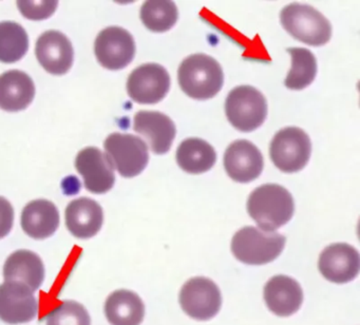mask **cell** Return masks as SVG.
<instances>
[{"label": "cell", "mask_w": 360, "mask_h": 325, "mask_svg": "<svg viewBox=\"0 0 360 325\" xmlns=\"http://www.w3.org/2000/svg\"><path fill=\"white\" fill-rule=\"evenodd\" d=\"M35 96L32 78L20 70H11L0 75V108L8 112L26 109Z\"/></svg>", "instance_id": "19"}, {"label": "cell", "mask_w": 360, "mask_h": 325, "mask_svg": "<svg viewBox=\"0 0 360 325\" xmlns=\"http://www.w3.org/2000/svg\"><path fill=\"white\" fill-rule=\"evenodd\" d=\"M264 300L271 312L279 317H288L298 312L302 304L300 285L286 276H275L264 287Z\"/></svg>", "instance_id": "18"}, {"label": "cell", "mask_w": 360, "mask_h": 325, "mask_svg": "<svg viewBox=\"0 0 360 325\" xmlns=\"http://www.w3.org/2000/svg\"><path fill=\"white\" fill-rule=\"evenodd\" d=\"M33 293L22 283L0 285V320L11 325L32 321L39 314V301Z\"/></svg>", "instance_id": "11"}, {"label": "cell", "mask_w": 360, "mask_h": 325, "mask_svg": "<svg viewBox=\"0 0 360 325\" xmlns=\"http://www.w3.org/2000/svg\"><path fill=\"white\" fill-rule=\"evenodd\" d=\"M104 215L101 205L88 198H79L69 203L66 208V226L77 238H92L103 226Z\"/></svg>", "instance_id": "17"}, {"label": "cell", "mask_w": 360, "mask_h": 325, "mask_svg": "<svg viewBox=\"0 0 360 325\" xmlns=\"http://www.w3.org/2000/svg\"><path fill=\"white\" fill-rule=\"evenodd\" d=\"M178 17L176 4L168 0H149L141 8V19L151 32L168 31L176 25Z\"/></svg>", "instance_id": "26"}, {"label": "cell", "mask_w": 360, "mask_h": 325, "mask_svg": "<svg viewBox=\"0 0 360 325\" xmlns=\"http://www.w3.org/2000/svg\"><path fill=\"white\" fill-rule=\"evenodd\" d=\"M35 55L41 67L54 75H63L72 67L75 51L69 38L62 32L50 30L39 36Z\"/></svg>", "instance_id": "14"}, {"label": "cell", "mask_w": 360, "mask_h": 325, "mask_svg": "<svg viewBox=\"0 0 360 325\" xmlns=\"http://www.w3.org/2000/svg\"><path fill=\"white\" fill-rule=\"evenodd\" d=\"M248 212L264 231H274L290 221L294 198L288 189L277 184H264L248 196Z\"/></svg>", "instance_id": "1"}, {"label": "cell", "mask_w": 360, "mask_h": 325, "mask_svg": "<svg viewBox=\"0 0 360 325\" xmlns=\"http://www.w3.org/2000/svg\"><path fill=\"white\" fill-rule=\"evenodd\" d=\"M224 168L231 179L238 183H250L258 179L264 166L260 150L246 139H238L227 147Z\"/></svg>", "instance_id": "13"}, {"label": "cell", "mask_w": 360, "mask_h": 325, "mask_svg": "<svg viewBox=\"0 0 360 325\" xmlns=\"http://www.w3.org/2000/svg\"><path fill=\"white\" fill-rule=\"evenodd\" d=\"M225 113L233 128L241 132H252L266 118V99L254 87H236L227 95Z\"/></svg>", "instance_id": "5"}, {"label": "cell", "mask_w": 360, "mask_h": 325, "mask_svg": "<svg viewBox=\"0 0 360 325\" xmlns=\"http://www.w3.org/2000/svg\"><path fill=\"white\" fill-rule=\"evenodd\" d=\"M176 158L179 166L185 172L200 174L214 167L217 153L207 141L198 137H191L179 145Z\"/></svg>", "instance_id": "23"}, {"label": "cell", "mask_w": 360, "mask_h": 325, "mask_svg": "<svg viewBox=\"0 0 360 325\" xmlns=\"http://www.w3.org/2000/svg\"><path fill=\"white\" fill-rule=\"evenodd\" d=\"M29 38L26 30L14 21L0 23V61L14 63L26 55Z\"/></svg>", "instance_id": "25"}, {"label": "cell", "mask_w": 360, "mask_h": 325, "mask_svg": "<svg viewBox=\"0 0 360 325\" xmlns=\"http://www.w3.org/2000/svg\"><path fill=\"white\" fill-rule=\"evenodd\" d=\"M284 245L285 238L278 232L246 226L233 236L231 251L242 263L262 265L277 259Z\"/></svg>", "instance_id": "4"}, {"label": "cell", "mask_w": 360, "mask_h": 325, "mask_svg": "<svg viewBox=\"0 0 360 325\" xmlns=\"http://www.w3.org/2000/svg\"><path fill=\"white\" fill-rule=\"evenodd\" d=\"M170 89L167 70L159 63H144L134 69L127 80L130 98L142 105L163 101Z\"/></svg>", "instance_id": "8"}, {"label": "cell", "mask_w": 360, "mask_h": 325, "mask_svg": "<svg viewBox=\"0 0 360 325\" xmlns=\"http://www.w3.org/2000/svg\"><path fill=\"white\" fill-rule=\"evenodd\" d=\"M47 325H91V319L85 306L69 300L48 314Z\"/></svg>", "instance_id": "27"}, {"label": "cell", "mask_w": 360, "mask_h": 325, "mask_svg": "<svg viewBox=\"0 0 360 325\" xmlns=\"http://www.w3.org/2000/svg\"><path fill=\"white\" fill-rule=\"evenodd\" d=\"M286 52L292 57V68L284 84L290 90H302L313 82L317 74L315 55L304 48H288Z\"/></svg>", "instance_id": "24"}, {"label": "cell", "mask_w": 360, "mask_h": 325, "mask_svg": "<svg viewBox=\"0 0 360 325\" xmlns=\"http://www.w3.org/2000/svg\"><path fill=\"white\" fill-rule=\"evenodd\" d=\"M105 314L111 325H140L145 316V306L134 291L120 289L109 295Z\"/></svg>", "instance_id": "22"}, {"label": "cell", "mask_w": 360, "mask_h": 325, "mask_svg": "<svg viewBox=\"0 0 360 325\" xmlns=\"http://www.w3.org/2000/svg\"><path fill=\"white\" fill-rule=\"evenodd\" d=\"M94 53L103 67L117 71L134 60L136 42L127 30L120 27H106L96 37Z\"/></svg>", "instance_id": "9"}, {"label": "cell", "mask_w": 360, "mask_h": 325, "mask_svg": "<svg viewBox=\"0 0 360 325\" xmlns=\"http://www.w3.org/2000/svg\"><path fill=\"white\" fill-rule=\"evenodd\" d=\"M309 135L297 127H286L276 133L271 141V162L284 173H295L307 166L311 156Z\"/></svg>", "instance_id": "6"}, {"label": "cell", "mask_w": 360, "mask_h": 325, "mask_svg": "<svg viewBox=\"0 0 360 325\" xmlns=\"http://www.w3.org/2000/svg\"><path fill=\"white\" fill-rule=\"evenodd\" d=\"M18 6L27 18L41 20L56 12L58 1H18Z\"/></svg>", "instance_id": "28"}, {"label": "cell", "mask_w": 360, "mask_h": 325, "mask_svg": "<svg viewBox=\"0 0 360 325\" xmlns=\"http://www.w3.org/2000/svg\"><path fill=\"white\" fill-rule=\"evenodd\" d=\"M60 226V212L56 204L47 200H35L26 205L22 213V227L30 238H49Z\"/></svg>", "instance_id": "21"}, {"label": "cell", "mask_w": 360, "mask_h": 325, "mask_svg": "<svg viewBox=\"0 0 360 325\" xmlns=\"http://www.w3.org/2000/svg\"><path fill=\"white\" fill-rule=\"evenodd\" d=\"M318 266L326 280L338 284L349 282L359 272V253L345 243L332 244L322 251Z\"/></svg>", "instance_id": "15"}, {"label": "cell", "mask_w": 360, "mask_h": 325, "mask_svg": "<svg viewBox=\"0 0 360 325\" xmlns=\"http://www.w3.org/2000/svg\"><path fill=\"white\" fill-rule=\"evenodd\" d=\"M14 223V209L7 198L0 196V238L11 231Z\"/></svg>", "instance_id": "29"}, {"label": "cell", "mask_w": 360, "mask_h": 325, "mask_svg": "<svg viewBox=\"0 0 360 325\" xmlns=\"http://www.w3.org/2000/svg\"><path fill=\"white\" fill-rule=\"evenodd\" d=\"M282 27L295 39L320 46L328 42L332 37L330 21L309 4H290L284 6L280 13Z\"/></svg>", "instance_id": "3"}, {"label": "cell", "mask_w": 360, "mask_h": 325, "mask_svg": "<svg viewBox=\"0 0 360 325\" xmlns=\"http://www.w3.org/2000/svg\"><path fill=\"white\" fill-rule=\"evenodd\" d=\"M178 80L187 96L204 101L220 92L224 74L220 63L210 55L193 54L181 63Z\"/></svg>", "instance_id": "2"}, {"label": "cell", "mask_w": 360, "mask_h": 325, "mask_svg": "<svg viewBox=\"0 0 360 325\" xmlns=\"http://www.w3.org/2000/svg\"><path fill=\"white\" fill-rule=\"evenodd\" d=\"M183 310L195 320L206 321L216 316L222 305L220 289L203 276L191 279L181 289Z\"/></svg>", "instance_id": "10"}, {"label": "cell", "mask_w": 360, "mask_h": 325, "mask_svg": "<svg viewBox=\"0 0 360 325\" xmlns=\"http://www.w3.org/2000/svg\"><path fill=\"white\" fill-rule=\"evenodd\" d=\"M104 147L109 162L122 177H136L148 164V147L136 135L112 133L107 137Z\"/></svg>", "instance_id": "7"}, {"label": "cell", "mask_w": 360, "mask_h": 325, "mask_svg": "<svg viewBox=\"0 0 360 325\" xmlns=\"http://www.w3.org/2000/svg\"><path fill=\"white\" fill-rule=\"evenodd\" d=\"M75 168L84 177L86 189L92 193H106L115 185L112 165L98 148L88 147L79 151L75 158Z\"/></svg>", "instance_id": "12"}, {"label": "cell", "mask_w": 360, "mask_h": 325, "mask_svg": "<svg viewBox=\"0 0 360 325\" xmlns=\"http://www.w3.org/2000/svg\"><path fill=\"white\" fill-rule=\"evenodd\" d=\"M6 282L26 284L37 291L45 279V267L39 255L27 249H20L10 255L4 266Z\"/></svg>", "instance_id": "20"}, {"label": "cell", "mask_w": 360, "mask_h": 325, "mask_svg": "<svg viewBox=\"0 0 360 325\" xmlns=\"http://www.w3.org/2000/svg\"><path fill=\"white\" fill-rule=\"evenodd\" d=\"M134 129L142 135L151 151L155 154H165L172 148L176 137V126L172 118L158 111H139L134 115Z\"/></svg>", "instance_id": "16"}]
</instances>
